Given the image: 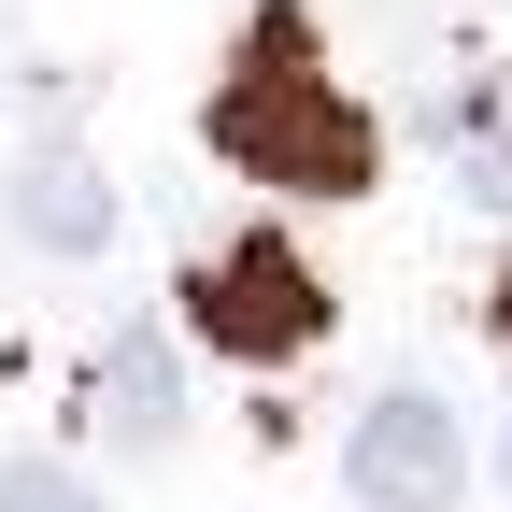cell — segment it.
Wrapping results in <instances>:
<instances>
[{
	"label": "cell",
	"mask_w": 512,
	"mask_h": 512,
	"mask_svg": "<svg viewBox=\"0 0 512 512\" xmlns=\"http://www.w3.org/2000/svg\"><path fill=\"white\" fill-rule=\"evenodd\" d=\"M15 228H29L43 256H100V242H114V185L86 171V143H43V157L15 171Z\"/></svg>",
	"instance_id": "obj_5"
},
{
	"label": "cell",
	"mask_w": 512,
	"mask_h": 512,
	"mask_svg": "<svg viewBox=\"0 0 512 512\" xmlns=\"http://www.w3.org/2000/svg\"><path fill=\"white\" fill-rule=\"evenodd\" d=\"M86 413H100V441L114 456H171V427H185V384H171V356L128 328V342H100V384H86Z\"/></svg>",
	"instance_id": "obj_4"
},
{
	"label": "cell",
	"mask_w": 512,
	"mask_h": 512,
	"mask_svg": "<svg viewBox=\"0 0 512 512\" xmlns=\"http://www.w3.org/2000/svg\"><path fill=\"white\" fill-rule=\"evenodd\" d=\"M456 157H470V185H484V200L512 214V100H470V114H456Z\"/></svg>",
	"instance_id": "obj_6"
},
{
	"label": "cell",
	"mask_w": 512,
	"mask_h": 512,
	"mask_svg": "<svg viewBox=\"0 0 512 512\" xmlns=\"http://www.w3.org/2000/svg\"><path fill=\"white\" fill-rule=\"evenodd\" d=\"M185 328H200L214 356H313L328 342V285L299 271V242H214V256H185Z\"/></svg>",
	"instance_id": "obj_2"
},
{
	"label": "cell",
	"mask_w": 512,
	"mask_h": 512,
	"mask_svg": "<svg viewBox=\"0 0 512 512\" xmlns=\"http://www.w3.org/2000/svg\"><path fill=\"white\" fill-rule=\"evenodd\" d=\"M342 484L370 498V512H456V484H470V441H456V413L441 399H370L356 413V441H342Z\"/></svg>",
	"instance_id": "obj_3"
},
{
	"label": "cell",
	"mask_w": 512,
	"mask_h": 512,
	"mask_svg": "<svg viewBox=\"0 0 512 512\" xmlns=\"http://www.w3.org/2000/svg\"><path fill=\"white\" fill-rule=\"evenodd\" d=\"M498 328H512V313H498Z\"/></svg>",
	"instance_id": "obj_8"
},
{
	"label": "cell",
	"mask_w": 512,
	"mask_h": 512,
	"mask_svg": "<svg viewBox=\"0 0 512 512\" xmlns=\"http://www.w3.org/2000/svg\"><path fill=\"white\" fill-rule=\"evenodd\" d=\"M0 512H100V498H86L72 470H43V456H29V470H0Z\"/></svg>",
	"instance_id": "obj_7"
},
{
	"label": "cell",
	"mask_w": 512,
	"mask_h": 512,
	"mask_svg": "<svg viewBox=\"0 0 512 512\" xmlns=\"http://www.w3.org/2000/svg\"><path fill=\"white\" fill-rule=\"evenodd\" d=\"M214 157L242 185H285V200H356L384 171V128L328 86V43H313L299 0H256V29L214 72Z\"/></svg>",
	"instance_id": "obj_1"
}]
</instances>
